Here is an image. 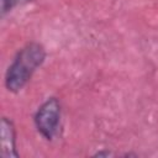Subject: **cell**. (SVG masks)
<instances>
[{
	"label": "cell",
	"mask_w": 158,
	"mask_h": 158,
	"mask_svg": "<svg viewBox=\"0 0 158 158\" xmlns=\"http://www.w3.org/2000/svg\"><path fill=\"white\" fill-rule=\"evenodd\" d=\"M0 156L2 158H16L17 151H16V133L14 123L6 118H1L0 125Z\"/></svg>",
	"instance_id": "obj_3"
},
{
	"label": "cell",
	"mask_w": 158,
	"mask_h": 158,
	"mask_svg": "<svg viewBox=\"0 0 158 158\" xmlns=\"http://www.w3.org/2000/svg\"><path fill=\"white\" fill-rule=\"evenodd\" d=\"M14 4H15V0H2V7H1L2 15H4L6 11H9V10L14 6Z\"/></svg>",
	"instance_id": "obj_4"
},
{
	"label": "cell",
	"mask_w": 158,
	"mask_h": 158,
	"mask_svg": "<svg viewBox=\"0 0 158 158\" xmlns=\"http://www.w3.org/2000/svg\"><path fill=\"white\" fill-rule=\"evenodd\" d=\"M46 51L42 44L32 42L21 48L5 75V85L9 91L19 93L30 80L35 70L43 63Z\"/></svg>",
	"instance_id": "obj_1"
},
{
	"label": "cell",
	"mask_w": 158,
	"mask_h": 158,
	"mask_svg": "<svg viewBox=\"0 0 158 158\" xmlns=\"http://www.w3.org/2000/svg\"><path fill=\"white\" fill-rule=\"evenodd\" d=\"M60 120V104L56 98L43 102L35 115V123L38 132L47 139H53L57 135Z\"/></svg>",
	"instance_id": "obj_2"
}]
</instances>
